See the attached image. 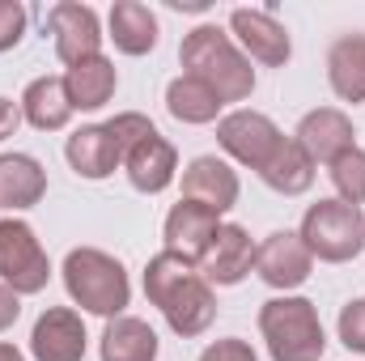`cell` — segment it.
<instances>
[{
  "instance_id": "cell-31",
  "label": "cell",
  "mask_w": 365,
  "mask_h": 361,
  "mask_svg": "<svg viewBox=\"0 0 365 361\" xmlns=\"http://www.w3.org/2000/svg\"><path fill=\"white\" fill-rule=\"evenodd\" d=\"M200 361H259V353H255L242 336H225V340H212V345L200 353Z\"/></svg>"
},
{
  "instance_id": "cell-19",
  "label": "cell",
  "mask_w": 365,
  "mask_h": 361,
  "mask_svg": "<svg viewBox=\"0 0 365 361\" xmlns=\"http://www.w3.org/2000/svg\"><path fill=\"white\" fill-rule=\"evenodd\" d=\"M47 195V171L30 153H0V208L21 213Z\"/></svg>"
},
{
  "instance_id": "cell-5",
  "label": "cell",
  "mask_w": 365,
  "mask_h": 361,
  "mask_svg": "<svg viewBox=\"0 0 365 361\" xmlns=\"http://www.w3.org/2000/svg\"><path fill=\"white\" fill-rule=\"evenodd\" d=\"M47 280H51V260L34 225L21 217H0V285L26 298V293H43Z\"/></svg>"
},
{
  "instance_id": "cell-24",
  "label": "cell",
  "mask_w": 365,
  "mask_h": 361,
  "mask_svg": "<svg viewBox=\"0 0 365 361\" xmlns=\"http://www.w3.org/2000/svg\"><path fill=\"white\" fill-rule=\"evenodd\" d=\"M221 98L208 90L204 81H195V77H175L170 86H166V111L179 119V123H191V128H200V123H217L221 119Z\"/></svg>"
},
{
  "instance_id": "cell-15",
  "label": "cell",
  "mask_w": 365,
  "mask_h": 361,
  "mask_svg": "<svg viewBox=\"0 0 365 361\" xmlns=\"http://www.w3.org/2000/svg\"><path fill=\"white\" fill-rule=\"evenodd\" d=\"M162 315H166V323H170L175 336L195 340V336H204V332L212 327V319H217V293H212V285H208L200 272H191L179 289L162 302Z\"/></svg>"
},
{
  "instance_id": "cell-17",
  "label": "cell",
  "mask_w": 365,
  "mask_h": 361,
  "mask_svg": "<svg viewBox=\"0 0 365 361\" xmlns=\"http://www.w3.org/2000/svg\"><path fill=\"white\" fill-rule=\"evenodd\" d=\"M106 30H110L106 39L123 56H149L158 47V34H162L158 13L149 4H140V0H115L110 4V17H106Z\"/></svg>"
},
{
  "instance_id": "cell-27",
  "label": "cell",
  "mask_w": 365,
  "mask_h": 361,
  "mask_svg": "<svg viewBox=\"0 0 365 361\" xmlns=\"http://www.w3.org/2000/svg\"><path fill=\"white\" fill-rule=\"evenodd\" d=\"M327 175H331V187H336V200L361 208L365 204V149L340 153V158L327 166Z\"/></svg>"
},
{
  "instance_id": "cell-14",
  "label": "cell",
  "mask_w": 365,
  "mask_h": 361,
  "mask_svg": "<svg viewBox=\"0 0 365 361\" xmlns=\"http://www.w3.org/2000/svg\"><path fill=\"white\" fill-rule=\"evenodd\" d=\"M251 268H255V243H251L247 225L225 221L221 234L212 238L208 255L200 260V276L208 285H242L251 276Z\"/></svg>"
},
{
  "instance_id": "cell-11",
  "label": "cell",
  "mask_w": 365,
  "mask_h": 361,
  "mask_svg": "<svg viewBox=\"0 0 365 361\" xmlns=\"http://www.w3.org/2000/svg\"><path fill=\"white\" fill-rule=\"evenodd\" d=\"M293 141L306 149V158H310L314 166H319V162L331 166L340 153L357 149L353 119H349L340 106H314V111H306L302 123H297V132H293Z\"/></svg>"
},
{
  "instance_id": "cell-23",
  "label": "cell",
  "mask_w": 365,
  "mask_h": 361,
  "mask_svg": "<svg viewBox=\"0 0 365 361\" xmlns=\"http://www.w3.org/2000/svg\"><path fill=\"white\" fill-rule=\"evenodd\" d=\"M98 349H102V361H158V332L136 315H119V319H106Z\"/></svg>"
},
{
  "instance_id": "cell-20",
  "label": "cell",
  "mask_w": 365,
  "mask_h": 361,
  "mask_svg": "<svg viewBox=\"0 0 365 361\" xmlns=\"http://www.w3.org/2000/svg\"><path fill=\"white\" fill-rule=\"evenodd\" d=\"M64 90H68L73 111H102L119 90V73L106 56H90V60L64 68Z\"/></svg>"
},
{
  "instance_id": "cell-3",
  "label": "cell",
  "mask_w": 365,
  "mask_h": 361,
  "mask_svg": "<svg viewBox=\"0 0 365 361\" xmlns=\"http://www.w3.org/2000/svg\"><path fill=\"white\" fill-rule=\"evenodd\" d=\"M259 332L272 361H319L327 353V332L310 298L280 293L259 306Z\"/></svg>"
},
{
  "instance_id": "cell-13",
  "label": "cell",
  "mask_w": 365,
  "mask_h": 361,
  "mask_svg": "<svg viewBox=\"0 0 365 361\" xmlns=\"http://www.w3.org/2000/svg\"><path fill=\"white\" fill-rule=\"evenodd\" d=\"M238 191H242L238 171H234L225 158H217V153L191 158L187 171H182V200L204 204V208H212V213H230V208L238 204Z\"/></svg>"
},
{
  "instance_id": "cell-18",
  "label": "cell",
  "mask_w": 365,
  "mask_h": 361,
  "mask_svg": "<svg viewBox=\"0 0 365 361\" xmlns=\"http://www.w3.org/2000/svg\"><path fill=\"white\" fill-rule=\"evenodd\" d=\"M64 158H68V166L81 175V179H110L119 166H123V158H119V149H115V141L106 136V128L102 123H86V128H77L68 141H64Z\"/></svg>"
},
{
  "instance_id": "cell-34",
  "label": "cell",
  "mask_w": 365,
  "mask_h": 361,
  "mask_svg": "<svg viewBox=\"0 0 365 361\" xmlns=\"http://www.w3.org/2000/svg\"><path fill=\"white\" fill-rule=\"evenodd\" d=\"M0 361H26V357H21V349H13V345H0Z\"/></svg>"
},
{
  "instance_id": "cell-28",
  "label": "cell",
  "mask_w": 365,
  "mask_h": 361,
  "mask_svg": "<svg viewBox=\"0 0 365 361\" xmlns=\"http://www.w3.org/2000/svg\"><path fill=\"white\" fill-rule=\"evenodd\" d=\"M102 128H106V136L115 141L119 158H128L145 136H153V132H158V128H153V119H149V115H140V111H119V115H115V119H106Z\"/></svg>"
},
{
  "instance_id": "cell-1",
  "label": "cell",
  "mask_w": 365,
  "mask_h": 361,
  "mask_svg": "<svg viewBox=\"0 0 365 361\" xmlns=\"http://www.w3.org/2000/svg\"><path fill=\"white\" fill-rule=\"evenodd\" d=\"M179 60H182V73L195 77V81H204L221 102H242V98H251V90H255L251 60L230 39V30L217 26V21H204V26H195L182 39Z\"/></svg>"
},
{
  "instance_id": "cell-32",
  "label": "cell",
  "mask_w": 365,
  "mask_h": 361,
  "mask_svg": "<svg viewBox=\"0 0 365 361\" xmlns=\"http://www.w3.org/2000/svg\"><path fill=\"white\" fill-rule=\"evenodd\" d=\"M17 315H21V298L9 285H0V332H9L17 323Z\"/></svg>"
},
{
  "instance_id": "cell-22",
  "label": "cell",
  "mask_w": 365,
  "mask_h": 361,
  "mask_svg": "<svg viewBox=\"0 0 365 361\" xmlns=\"http://www.w3.org/2000/svg\"><path fill=\"white\" fill-rule=\"evenodd\" d=\"M327 81L340 102H365V34H340L327 51Z\"/></svg>"
},
{
  "instance_id": "cell-33",
  "label": "cell",
  "mask_w": 365,
  "mask_h": 361,
  "mask_svg": "<svg viewBox=\"0 0 365 361\" xmlns=\"http://www.w3.org/2000/svg\"><path fill=\"white\" fill-rule=\"evenodd\" d=\"M17 123H21V102L0 98V141H9V136L17 132Z\"/></svg>"
},
{
  "instance_id": "cell-25",
  "label": "cell",
  "mask_w": 365,
  "mask_h": 361,
  "mask_svg": "<svg viewBox=\"0 0 365 361\" xmlns=\"http://www.w3.org/2000/svg\"><path fill=\"white\" fill-rule=\"evenodd\" d=\"M259 179L268 183L272 191H280V195H302V191H310V183H314V162L306 158V149H302L293 136H284L280 149L272 153V162L259 171Z\"/></svg>"
},
{
  "instance_id": "cell-26",
  "label": "cell",
  "mask_w": 365,
  "mask_h": 361,
  "mask_svg": "<svg viewBox=\"0 0 365 361\" xmlns=\"http://www.w3.org/2000/svg\"><path fill=\"white\" fill-rule=\"evenodd\" d=\"M191 272H200L191 260H182V255H175V251H158V255L145 264V298L162 310V302L179 289Z\"/></svg>"
},
{
  "instance_id": "cell-29",
  "label": "cell",
  "mask_w": 365,
  "mask_h": 361,
  "mask_svg": "<svg viewBox=\"0 0 365 361\" xmlns=\"http://www.w3.org/2000/svg\"><path fill=\"white\" fill-rule=\"evenodd\" d=\"M340 345L349 353H365V298H353L340 310Z\"/></svg>"
},
{
  "instance_id": "cell-2",
  "label": "cell",
  "mask_w": 365,
  "mask_h": 361,
  "mask_svg": "<svg viewBox=\"0 0 365 361\" xmlns=\"http://www.w3.org/2000/svg\"><path fill=\"white\" fill-rule=\"evenodd\" d=\"M64 289L68 298L90 310V315H102V319H119L132 302V280H128V268L98 251V247H73L64 255Z\"/></svg>"
},
{
  "instance_id": "cell-21",
  "label": "cell",
  "mask_w": 365,
  "mask_h": 361,
  "mask_svg": "<svg viewBox=\"0 0 365 361\" xmlns=\"http://www.w3.org/2000/svg\"><path fill=\"white\" fill-rule=\"evenodd\" d=\"M21 119L38 132H60L73 119V102L64 90V77H34L21 93Z\"/></svg>"
},
{
  "instance_id": "cell-9",
  "label": "cell",
  "mask_w": 365,
  "mask_h": 361,
  "mask_svg": "<svg viewBox=\"0 0 365 361\" xmlns=\"http://www.w3.org/2000/svg\"><path fill=\"white\" fill-rule=\"evenodd\" d=\"M310 268H314V255H310V247L302 243L297 230H276V234H268L255 247V272H259V280L280 289V293L306 285Z\"/></svg>"
},
{
  "instance_id": "cell-16",
  "label": "cell",
  "mask_w": 365,
  "mask_h": 361,
  "mask_svg": "<svg viewBox=\"0 0 365 361\" xmlns=\"http://www.w3.org/2000/svg\"><path fill=\"white\" fill-rule=\"evenodd\" d=\"M123 171H128V183L136 187V191H145V195H158V191H166L175 175H179V149L162 136V132H153V136H145L128 158H123Z\"/></svg>"
},
{
  "instance_id": "cell-6",
  "label": "cell",
  "mask_w": 365,
  "mask_h": 361,
  "mask_svg": "<svg viewBox=\"0 0 365 361\" xmlns=\"http://www.w3.org/2000/svg\"><path fill=\"white\" fill-rule=\"evenodd\" d=\"M284 132L272 123V115L264 111H251V106H238L230 115L217 119V145L238 162V166H251V171H264L272 162V153L280 149Z\"/></svg>"
},
{
  "instance_id": "cell-12",
  "label": "cell",
  "mask_w": 365,
  "mask_h": 361,
  "mask_svg": "<svg viewBox=\"0 0 365 361\" xmlns=\"http://www.w3.org/2000/svg\"><path fill=\"white\" fill-rule=\"evenodd\" d=\"M221 213L204 208V204H191V200H179L170 213H166V225H162V238H166V251H175L182 260H191L200 268V260L208 255L212 238L221 234Z\"/></svg>"
},
{
  "instance_id": "cell-30",
  "label": "cell",
  "mask_w": 365,
  "mask_h": 361,
  "mask_svg": "<svg viewBox=\"0 0 365 361\" xmlns=\"http://www.w3.org/2000/svg\"><path fill=\"white\" fill-rule=\"evenodd\" d=\"M26 21H30V13L21 0H0V51H13L21 43Z\"/></svg>"
},
{
  "instance_id": "cell-7",
  "label": "cell",
  "mask_w": 365,
  "mask_h": 361,
  "mask_svg": "<svg viewBox=\"0 0 365 361\" xmlns=\"http://www.w3.org/2000/svg\"><path fill=\"white\" fill-rule=\"evenodd\" d=\"M47 30H51V39H56V56L73 68V64H81V60H90V56H102V21H98V13H93L90 4H81V0H60V4H51L47 9Z\"/></svg>"
},
{
  "instance_id": "cell-4",
  "label": "cell",
  "mask_w": 365,
  "mask_h": 361,
  "mask_svg": "<svg viewBox=\"0 0 365 361\" xmlns=\"http://www.w3.org/2000/svg\"><path fill=\"white\" fill-rule=\"evenodd\" d=\"M302 243L310 247L314 260L323 264H349L357 260L365 247V213L357 204H344V200H319L306 208L302 217Z\"/></svg>"
},
{
  "instance_id": "cell-10",
  "label": "cell",
  "mask_w": 365,
  "mask_h": 361,
  "mask_svg": "<svg viewBox=\"0 0 365 361\" xmlns=\"http://www.w3.org/2000/svg\"><path fill=\"white\" fill-rule=\"evenodd\" d=\"M86 323L73 306H47L34 319L30 332V353L34 361H86Z\"/></svg>"
},
{
  "instance_id": "cell-8",
  "label": "cell",
  "mask_w": 365,
  "mask_h": 361,
  "mask_svg": "<svg viewBox=\"0 0 365 361\" xmlns=\"http://www.w3.org/2000/svg\"><path fill=\"white\" fill-rule=\"evenodd\" d=\"M225 30H230V39L242 47L247 60H259V64H268V68L289 64V56H293L289 30L276 21L268 9H234Z\"/></svg>"
}]
</instances>
